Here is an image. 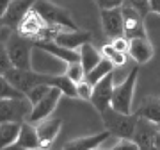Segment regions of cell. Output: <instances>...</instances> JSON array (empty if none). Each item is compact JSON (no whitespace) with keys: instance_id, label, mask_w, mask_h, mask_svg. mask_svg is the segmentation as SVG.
Masks as SVG:
<instances>
[{"instance_id":"20","label":"cell","mask_w":160,"mask_h":150,"mask_svg":"<svg viewBox=\"0 0 160 150\" xmlns=\"http://www.w3.org/2000/svg\"><path fill=\"white\" fill-rule=\"evenodd\" d=\"M0 123H2L0 125V143H2V147L16 143L23 123H20V121H0Z\"/></svg>"},{"instance_id":"38","label":"cell","mask_w":160,"mask_h":150,"mask_svg":"<svg viewBox=\"0 0 160 150\" xmlns=\"http://www.w3.org/2000/svg\"><path fill=\"white\" fill-rule=\"evenodd\" d=\"M32 150H48V148H45V147H39V148H32Z\"/></svg>"},{"instance_id":"2","label":"cell","mask_w":160,"mask_h":150,"mask_svg":"<svg viewBox=\"0 0 160 150\" xmlns=\"http://www.w3.org/2000/svg\"><path fill=\"white\" fill-rule=\"evenodd\" d=\"M139 77V68L132 70L130 73L126 75V79L121 82L119 86H114V95H112V107L119 113H125V115H132L135 111H132V102H133V88H135V82H137Z\"/></svg>"},{"instance_id":"9","label":"cell","mask_w":160,"mask_h":150,"mask_svg":"<svg viewBox=\"0 0 160 150\" xmlns=\"http://www.w3.org/2000/svg\"><path fill=\"white\" fill-rule=\"evenodd\" d=\"M102 25L103 32L116 40L125 36V22H123V7L116 9H102Z\"/></svg>"},{"instance_id":"13","label":"cell","mask_w":160,"mask_h":150,"mask_svg":"<svg viewBox=\"0 0 160 150\" xmlns=\"http://www.w3.org/2000/svg\"><path fill=\"white\" fill-rule=\"evenodd\" d=\"M36 129H38V136H39V141H41V147L48 148L57 134L61 132L62 129V120L61 118H46V120H41L39 123H34Z\"/></svg>"},{"instance_id":"6","label":"cell","mask_w":160,"mask_h":150,"mask_svg":"<svg viewBox=\"0 0 160 150\" xmlns=\"http://www.w3.org/2000/svg\"><path fill=\"white\" fill-rule=\"evenodd\" d=\"M4 77H6L11 84H14L22 93L27 95V91H30V89H32L34 86H38V84H43V82L48 84L52 75H41V73H38V72H34V70L11 68L9 72L4 73Z\"/></svg>"},{"instance_id":"3","label":"cell","mask_w":160,"mask_h":150,"mask_svg":"<svg viewBox=\"0 0 160 150\" xmlns=\"http://www.w3.org/2000/svg\"><path fill=\"white\" fill-rule=\"evenodd\" d=\"M34 105L27 97L22 98H2L0 100V121H20L29 120Z\"/></svg>"},{"instance_id":"24","label":"cell","mask_w":160,"mask_h":150,"mask_svg":"<svg viewBox=\"0 0 160 150\" xmlns=\"http://www.w3.org/2000/svg\"><path fill=\"white\" fill-rule=\"evenodd\" d=\"M66 75H68L75 84H78V82L86 81L87 72L80 61H73V63H68V66H66Z\"/></svg>"},{"instance_id":"14","label":"cell","mask_w":160,"mask_h":150,"mask_svg":"<svg viewBox=\"0 0 160 150\" xmlns=\"http://www.w3.org/2000/svg\"><path fill=\"white\" fill-rule=\"evenodd\" d=\"M34 46L41 48V50H45V52L52 54V56H55V57L62 59L64 63H73V61H80V52L77 50H71V48H66V46L59 45L55 40H50V41H36Z\"/></svg>"},{"instance_id":"8","label":"cell","mask_w":160,"mask_h":150,"mask_svg":"<svg viewBox=\"0 0 160 150\" xmlns=\"http://www.w3.org/2000/svg\"><path fill=\"white\" fill-rule=\"evenodd\" d=\"M114 75L110 73L105 79L98 82L94 89H92V97H91V104L96 107V111L100 115L105 113V109L112 104V95H114Z\"/></svg>"},{"instance_id":"23","label":"cell","mask_w":160,"mask_h":150,"mask_svg":"<svg viewBox=\"0 0 160 150\" xmlns=\"http://www.w3.org/2000/svg\"><path fill=\"white\" fill-rule=\"evenodd\" d=\"M52 88H57L62 91V95L66 97H77V84H75L68 75H52L50 82H48Z\"/></svg>"},{"instance_id":"35","label":"cell","mask_w":160,"mask_h":150,"mask_svg":"<svg viewBox=\"0 0 160 150\" xmlns=\"http://www.w3.org/2000/svg\"><path fill=\"white\" fill-rule=\"evenodd\" d=\"M2 150H27V148H23L22 145L18 143H12V145H7V147H2Z\"/></svg>"},{"instance_id":"1","label":"cell","mask_w":160,"mask_h":150,"mask_svg":"<svg viewBox=\"0 0 160 150\" xmlns=\"http://www.w3.org/2000/svg\"><path fill=\"white\" fill-rule=\"evenodd\" d=\"M102 116L103 123L107 131H110L112 136H118V138H133V132H135V125H137L139 115L137 113H132V115H125V113H119L116 111L112 105H109L105 113Z\"/></svg>"},{"instance_id":"17","label":"cell","mask_w":160,"mask_h":150,"mask_svg":"<svg viewBox=\"0 0 160 150\" xmlns=\"http://www.w3.org/2000/svg\"><path fill=\"white\" fill-rule=\"evenodd\" d=\"M128 54L132 56V59L135 63L144 64L153 57V46H151V43H149V40L146 36L133 38V40H130V50H128Z\"/></svg>"},{"instance_id":"37","label":"cell","mask_w":160,"mask_h":150,"mask_svg":"<svg viewBox=\"0 0 160 150\" xmlns=\"http://www.w3.org/2000/svg\"><path fill=\"white\" fill-rule=\"evenodd\" d=\"M11 2H12V0H0V14H2V13L9 7V4H11Z\"/></svg>"},{"instance_id":"32","label":"cell","mask_w":160,"mask_h":150,"mask_svg":"<svg viewBox=\"0 0 160 150\" xmlns=\"http://www.w3.org/2000/svg\"><path fill=\"white\" fill-rule=\"evenodd\" d=\"M126 2H128L132 7H135L142 16H146L148 11H151V9H149V0H126Z\"/></svg>"},{"instance_id":"12","label":"cell","mask_w":160,"mask_h":150,"mask_svg":"<svg viewBox=\"0 0 160 150\" xmlns=\"http://www.w3.org/2000/svg\"><path fill=\"white\" fill-rule=\"evenodd\" d=\"M158 131V125L153 121L146 120L142 116H139L137 125H135V132H133V141L139 145V150H149L153 145V138Z\"/></svg>"},{"instance_id":"34","label":"cell","mask_w":160,"mask_h":150,"mask_svg":"<svg viewBox=\"0 0 160 150\" xmlns=\"http://www.w3.org/2000/svg\"><path fill=\"white\" fill-rule=\"evenodd\" d=\"M149 9L157 14H160V0H149Z\"/></svg>"},{"instance_id":"26","label":"cell","mask_w":160,"mask_h":150,"mask_svg":"<svg viewBox=\"0 0 160 150\" xmlns=\"http://www.w3.org/2000/svg\"><path fill=\"white\" fill-rule=\"evenodd\" d=\"M50 91H52V86H50V84H46V82H43V84L34 86L30 91H27V95H25V97L32 102V105H36L38 102H41V100H43V98H45Z\"/></svg>"},{"instance_id":"16","label":"cell","mask_w":160,"mask_h":150,"mask_svg":"<svg viewBox=\"0 0 160 150\" xmlns=\"http://www.w3.org/2000/svg\"><path fill=\"white\" fill-rule=\"evenodd\" d=\"M91 40V34L89 32H82V30L77 29H69V30H61L57 36H55V41L59 45L66 46V48H71V50H77L84 43H89Z\"/></svg>"},{"instance_id":"28","label":"cell","mask_w":160,"mask_h":150,"mask_svg":"<svg viewBox=\"0 0 160 150\" xmlns=\"http://www.w3.org/2000/svg\"><path fill=\"white\" fill-rule=\"evenodd\" d=\"M92 89H94V86H92L91 82L87 81H82L77 84V97L84 98V100H89L91 102V97H92Z\"/></svg>"},{"instance_id":"33","label":"cell","mask_w":160,"mask_h":150,"mask_svg":"<svg viewBox=\"0 0 160 150\" xmlns=\"http://www.w3.org/2000/svg\"><path fill=\"white\" fill-rule=\"evenodd\" d=\"M100 9H116V7H123L125 0H96Z\"/></svg>"},{"instance_id":"19","label":"cell","mask_w":160,"mask_h":150,"mask_svg":"<svg viewBox=\"0 0 160 150\" xmlns=\"http://www.w3.org/2000/svg\"><path fill=\"white\" fill-rule=\"evenodd\" d=\"M18 143L22 145L23 148H27V150L39 148L41 147L39 136H38V129H36L30 121H25V123L22 125V132H20Z\"/></svg>"},{"instance_id":"21","label":"cell","mask_w":160,"mask_h":150,"mask_svg":"<svg viewBox=\"0 0 160 150\" xmlns=\"http://www.w3.org/2000/svg\"><path fill=\"white\" fill-rule=\"evenodd\" d=\"M114 68H116V66H114V63H112L110 59L103 57L102 61H100V63H98L96 66L91 70V72H87V77H86V79L91 82L92 86H96V84L102 81V79H105L107 75L112 73V72H114Z\"/></svg>"},{"instance_id":"36","label":"cell","mask_w":160,"mask_h":150,"mask_svg":"<svg viewBox=\"0 0 160 150\" xmlns=\"http://www.w3.org/2000/svg\"><path fill=\"white\" fill-rule=\"evenodd\" d=\"M151 147H155L157 150H160V129L157 131V134H155V138H153V145Z\"/></svg>"},{"instance_id":"29","label":"cell","mask_w":160,"mask_h":150,"mask_svg":"<svg viewBox=\"0 0 160 150\" xmlns=\"http://www.w3.org/2000/svg\"><path fill=\"white\" fill-rule=\"evenodd\" d=\"M11 68H14V66H12L11 59H9V54H7V50H6V45H2L0 46V72H2V75H4Z\"/></svg>"},{"instance_id":"18","label":"cell","mask_w":160,"mask_h":150,"mask_svg":"<svg viewBox=\"0 0 160 150\" xmlns=\"http://www.w3.org/2000/svg\"><path fill=\"white\" fill-rule=\"evenodd\" d=\"M135 113L139 116L146 118V120L160 125V98L158 97H148L142 104L139 105V109Z\"/></svg>"},{"instance_id":"15","label":"cell","mask_w":160,"mask_h":150,"mask_svg":"<svg viewBox=\"0 0 160 150\" xmlns=\"http://www.w3.org/2000/svg\"><path fill=\"white\" fill-rule=\"evenodd\" d=\"M112 134L110 131H103V132H98V134H92V136H87V138H78V139H73L62 147V150H96L103 141H107Z\"/></svg>"},{"instance_id":"4","label":"cell","mask_w":160,"mask_h":150,"mask_svg":"<svg viewBox=\"0 0 160 150\" xmlns=\"http://www.w3.org/2000/svg\"><path fill=\"white\" fill-rule=\"evenodd\" d=\"M4 45V43H2ZM34 46V41L25 40V36L22 34H14L7 40L6 50L9 54V59L14 68L20 70H32V64H30V50Z\"/></svg>"},{"instance_id":"31","label":"cell","mask_w":160,"mask_h":150,"mask_svg":"<svg viewBox=\"0 0 160 150\" xmlns=\"http://www.w3.org/2000/svg\"><path fill=\"white\" fill-rule=\"evenodd\" d=\"M112 46H114L116 50L123 52V54H128V50H130V40H128L126 36L116 38V40H112Z\"/></svg>"},{"instance_id":"22","label":"cell","mask_w":160,"mask_h":150,"mask_svg":"<svg viewBox=\"0 0 160 150\" xmlns=\"http://www.w3.org/2000/svg\"><path fill=\"white\" fill-rule=\"evenodd\" d=\"M78 52H80V63L84 64L86 72H91V70L103 59L102 54L98 52L91 43H84V45L78 48Z\"/></svg>"},{"instance_id":"10","label":"cell","mask_w":160,"mask_h":150,"mask_svg":"<svg viewBox=\"0 0 160 150\" xmlns=\"http://www.w3.org/2000/svg\"><path fill=\"white\" fill-rule=\"evenodd\" d=\"M61 95H62L61 89L52 88V91L48 93L41 102H38V104L34 105V109H32V113H30L27 121H30V123H39L41 120H46V118L53 113V109L57 107L59 100H61Z\"/></svg>"},{"instance_id":"7","label":"cell","mask_w":160,"mask_h":150,"mask_svg":"<svg viewBox=\"0 0 160 150\" xmlns=\"http://www.w3.org/2000/svg\"><path fill=\"white\" fill-rule=\"evenodd\" d=\"M34 13H38L41 18H43V22L48 25H57V27H68V29H77L71 22V18L68 16V13L61 9V7L53 6L50 2H45V0H38V4L34 6L32 9Z\"/></svg>"},{"instance_id":"25","label":"cell","mask_w":160,"mask_h":150,"mask_svg":"<svg viewBox=\"0 0 160 150\" xmlns=\"http://www.w3.org/2000/svg\"><path fill=\"white\" fill-rule=\"evenodd\" d=\"M0 97L2 98H22V97H25V93H22L14 84H11L2 75L0 77Z\"/></svg>"},{"instance_id":"5","label":"cell","mask_w":160,"mask_h":150,"mask_svg":"<svg viewBox=\"0 0 160 150\" xmlns=\"http://www.w3.org/2000/svg\"><path fill=\"white\" fill-rule=\"evenodd\" d=\"M36 4H38V0H12L11 4H9V7L0 16L2 25L7 27V29H12V30L20 29V25L30 14V11L34 9Z\"/></svg>"},{"instance_id":"39","label":"cell","mask_w":160,"mask_h":150,"mask_svg":"<svg viewBox=\"0 0 160 150\" xmlns=\"http://www.w3.org/2000/svg\"><path fill=\"white\" fill-rule=\"evenodd\" d=\"M149 150H157V148H155V147H151V148H149Z\"/></svg>"},{"instance_id":"11","label":"cell","mask_w":160,"mask_h":150,"mask_svg":"<svg viewBox=\"0 0 160 150\" xmlns=\"http://www.w3.org/2000/svg\"><path fill=\"white\" fill-rule=\"evenodd\" d=\"M142 14L132 7L130 4L123 6V22H125V36L128 40H133V38H142L146 36V30H144V22H142Z\"/></svg>"},{"instance_id":"30","label":"cell","mask_w":160,"mask_h":150,"mask_svg":"<svg viewBox=\"0 0 160 150\" xmlns=\"http://www.w3.org/2000/svg\"><path fill=\"white\" fill-rule=\"evenodd\" d=\"M110 150H139V145L133 141V139H128V138H121L118 143L112 147Z\"/></svg>"},{"instance_id":"40","label":"cell","mask_w":160,"mask_h":150,"mask_svg":"<svg viewBox=\"0 0 160 150\" xmlns=\"http://www.w3.org/2000/svg\"><path fill=\"white\" fill-rule=\"evenodd\" d=\"M158 129H160V125H158Z\"/></svg>"},{"instance_id":"27","label":"cell","mask_w":160,"mask_h":150,"mask_svg":"<svg viewBox=\"0 0 160 150\" xmlns=\"http://www.w3.org/2000/svg\"><path fill=\"white\" fill-rule=\"evenodd\" d=\"M102 54H103L107 59H110V61L114 63V66H123V64L126 63V54L119 52V50H116L114 46H112V43L103 46V48H102Z\"/></svg>"}]
</instances>
